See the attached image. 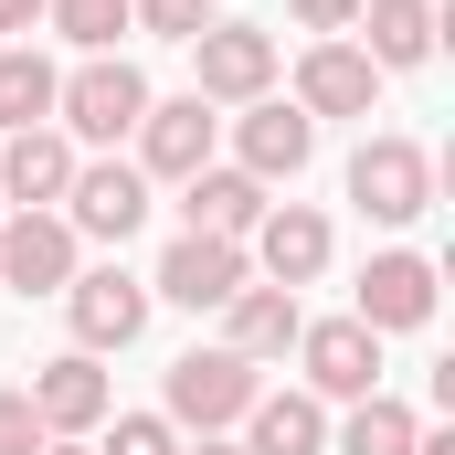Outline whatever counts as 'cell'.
<instances>
[{"mask_svg":"<svg viewBox=\"0 0 455 455\" xmlns=\"http://www.w3.org/2000/svg\"><path fill=\"white\" fill-rule=\"evenodd\" d=\"M371 339H392V329H424L435 318V265L424 254H371L360 265V307H349Z\"/></svg>","mask_w":455,"mask_h":455,"instance_id":"obj_15","label":"cell"},{"mask_svg":"<svg viewBox=\"0 0 455 455\" xmlns=\"http://www.w3.org/2000/svg\"><path fill=\"white\" fill-rule=\"evenodd\" d=\"M265 202H275V191H265L254 170H191V180H180V233H223V243H243V233L265 223Z\"/></svg>","mask_w":455,"mask_h":455,"instance_id":"obj_18","label":"cell"},{"mask_svg":"<svg viewBox=\"0 0 455 455\" xmlns=\"http://www.w3.org/2000/svg\"><path fill=\"white\" fill-rule=\"evenodd\" d=\"M286 11H297V21H307L318 43H339L349 21H360V0H286Z\"/></svg>","mask_w":455,"mask_h":455,"instance_id":"obj_27","label":"cell"},{"mask_svg":"<svg viewBox=\"0 0 455 455\" xmlns=\"http://www.w3.org/2000/svg\"><path fill=\"white\" fill-rule=\"evenodd\" d=\"M349 202H360L371 223H424V212H435V159H424L413 138H360V148H349Z\"/></svg>","mask_w":455,"mask_h":455,"instance_id":"obj_3","label":"cell"},{"mask_svg":"<svg viewBox=\"0 0 455 455\" xmlns=\"http://www.w3.org/2000/svg\"><path fill=\"white\" fill-rule=\"evenodd\" d=\"M180 455H243V445H233V435H191Z\"/></svg>","mask_w":455,"mask_h":455,"instance_id":"obj_30","label":"cell"},{"mask_svg":"<svg viewBox=\"0 0 455 455\" xmlns=\"http://www.w3.org/2000/svg\"><path fill=\"white\" fill-rule=\"evenodd\" d=\"M64 180H75V138H64V127H11V138H0V191H11L21 212H53Z\"/></svg>","mask_w":455,"mask_h":455,"instance_id":"obj_16","label":"cell"},{"mask_svg":"<svg viewBox=\"0 0 455 455\" xmlns=\"http://www.w3.org/2000/svg\"><path fill=\"white\" fill-rule=\"evenodd\" d=\"M254 392H265L254 360H233V349H180L159 413H170V435H233V424L254 413Z\"/></svg>","mask_w":455,"mask_h":455,"instance_id":"obj_2","label":"cell"},{"mask_svg":"<svg viewBox=\"0 0 455 455\" xmlns=\"http://www.w3.org/2000/svg\"><path fill=\"white\" fill-rule=\"evenodd\" d=\"M53 85H64V75H53L32 43H11V53H0V138H11V127H53Z\"/></svg>","mask_w":455,"mask_h":455,"instance_id":"obj_21","label":"cell"},{"mask_svg":"<svg viewBox=\"0 0 455 455\" xmlns=\"http://www.w3.org/2000/svg\"><path fill=\"white\" fill-rule=\"evenodd\" d=\"M0 455H43V413H32V392H0Z\"/></svg>","mask_w":455,"mask_h":455,"instance_id":"obj_26","label":"cell"},{"mask_svg":"<svg viewBox=\"0 0 455 455\" xmlns=\"http://www.w3.org/2000/svg\"><path fill=\"white\" fill-rule=\"evenodd\" d=\"M43 21V0H0V32H32Z\"/></svg>","mask_w":455,"mask_h":455,"instance_id":"obj_28","label":"cell"},{"mask_svg":"<svg viewBox=\"0 0 455 455\" xmlns=\"http://www.w3.org/2000/svg\"><path fill=\"white\" fill-rule=\"evenodd\" d=\"M243 265H254L265 286H318V275H329V212L265 202V223L243 233Z\"/></svg>","mask_w":455,"mask_h":455,"instance_id":"obj_10","label":"cell"},{"mask_svg":"<svg viewBox=\"0 0 455 455\" xmlns=\"http://www.w3.org/2000/svg\"><path fill=\"white\" fill-rule=\"evenodd\" d=\"M297 360H307V392H318V403H360V392H381V339H371L360 318H318V329H297Z\"/></svg>","mask_w":455,"mask_h":455,"instance_id":"obj_11","label":"cell"},{"mask_svg":"<svg viewBox=\"0 0 455 455\" xmlns=\"http://www.w3.org/2000/svg\"><path fill=\"white\" fill-rule=\"evenodd\" d=\"M243 455H329V403L318 392H254Z\"/></svg>","mask_w":455,"mask_h":455,"instance_id":"obj_20","label":"cell"},{"mask_svg":"<svg viewBox=\"0 0 455 455\" xmlns=\"http://www.w3.org/2000/svg\"><path fill=\"white\" fill-rule=\"evenodd\" d=\"M212 138H223V116L202 107V96H148V116H138V180L212 170Z\"/></svg>","mask_w":455,"mask_h":455,"instance_id":"obj_8","label":"cell"},{"mask_svg":"<svg viewBox=\"0 0 455 455\" xmlns=\"http://www.w3.org/2000/svg\"><path fill=\"white\" fill-rule=\"evenodd\" d=\"M148 275H127V265H75V286H64V318H75V349H127L138 329H148Z\"/></svg>","mask_w":455,"mask_h":455,"instance_id":"obj_5","label":"cell"},{"mask_svg":"<svg viewBox=\"0 0 455 455\" xmlns=\"http://www.w3.org/2000/svg\"><path fill=\"white\" fill-rule=\"evenodd\" d=\"M360 53H371V75H413L424 53H435V0H360Z\"/></svg>","mask_w":455,"mask_h":455,"instance_id":"obj_19","label":"cell"},{"mask_svg":"<svg viewBox=\"0 0 455 455\" xmlns=\"http://www.w3.org/2000/svg\"><path fill=\"white\" fill-rule=\"evenodd\" d=\"M413 435H424V424H413V403L360 392V403H349V424L329 435V445H339V455H413Z\"/></svg>","mask_w":455,"mask_h":455,"instance_id":"obj_22","label":"cell"},{"mask_svg":"<svg viewBox=\"0 0 455 455\" xmlns=\"http://www.w3.org/2000/svg\"><path fill=\"white\" fill-rule=\"evenodd\" d=\"M96 455H180V435H170V413H116V424H96Z\"/></svg>","mask_w":455,"mask_h":455,"instance_id":"obj_24","label":"cell"},{"mask_svg":"<svg viewBox=\"0 0 455 455\" xmlns=\"http://www.w3.org/2000/svg\"><path fill=\"white\" fill-rule=\"evenodd\" d=\"M371 96H381V75H371L360 43H307L297 53V107L307 116H371Z\"/></svg>","mask_w":455,"mask_h":455,"instance_id":"obj_17","label":"cell"},{"mask_svg":"<svg viewBox=\"0 0 455 455\" xmlns=\"http://www.w3.org/2000/svg\"><path fill=\"white\" fill-rule=\"evenodd\" d=\"M127 21L159 32V43H202L212 32V0H127Z\"/></svg>","mask_w":455,"mask_h":455,"instance_id":"obj_25","label":"cell"},{"mask_svg":"<svg viewBox=\"0 0 455 455\" xmlns=\"http://www.w3.org/2000/svg\"><path fill=\"white\" fill-rule=\"evenodd\" d=\"M307 329V307H297V286H265V275H243L223 297V349L233 360H286Z\"/></svg>","mask_w":455,"mask_h":455,"instance_id":"obj_14","label":"cell"},{"mask_svg":"<svg viewBox=\"0 0 455 455\" xmlns=\"http://www.w3.org/2000/svg\"><path fill=\"white\" fill-rule=\"evenodd\" d=\"M265 85H275V32L265 21H212L191 43V96L202 107H254Z\"/></svg>","mask_w":455,"mask_h":455,"instance_id":"obj_4","label":"cell"},{"mask_svg":"<svg viewBox=\"0 0 455 455\" xmlns=\"http://www.w3.org/2000/svg\"><path fill=\"white\" fill-rule=\"evenodd\" d=\"M75 243L96 233V243H127V233L148 223V180H138V159H75V180H64V202H53Z\"/></svg>","mask_w":455,"mask_h":455,"instance_id":"obj_6","label":"cell"},{"mask_svg":"<svg viewBox=\"0 0 455 455\" xmlns=\"http://www.w3.org/2000/svg\"><path fill=\"white\" fill-rule=\"evenodd\" d=\"M53 116H64L75 148H116V138H138V116H148V75H138L127 53H85V64L53 85Z\"/></svg>","mask_w":455,"mask_h":455,"instance_id":"obj_1","label":"cell"},{"mask_svg":"<svg viewBox=\"0 0 455 455\" xmlns=\"http://www.w3.org/2000/svg\"><path fill=\"white\" fill-rule=\"evenodd\" d=\"M43 455H96V435H43Z\"/></svg>","mask_w":455,"mask_h":455,"instance_id":"obj_29","label":"cell"},{"mask_svg":"<svg viewBox=\"0 0 455 455\" xmlns=\"http://www.w3.org/2000/svg\"><path fill=\"white\" fill-rule=\"evenodd\" d=\"M254 265H243V243L223 233H180L170 254H159V275H148V297H170V307H191V318H223V297L243 286Z\"/></svg>","mask_w":455,"mask_h":455,"instance_id":"obj_7","label":"cell"},{"mask_svg":"<svg viewBox=\"0 0 455 455\" xmlns=\"http://www.w3.org/2000/svg\"><path fill=\"white\" fill-rule=\"evenodd\" d=\"M32 413H43V435H96V424L116 413V381L96 371V349L43 360V371H32Z\"/></svg>","mask_w":455,"mask_h":455,"instance_id":"obj_13","label":"cell"},{"mask_svg":"<svg viewBox=\"0 0 455 455\" xmlns=\"http://www.w3.org/2000/svg\"><path fill=\"white\" fill-rule=\"evenodd\" d=\"M0 286L64 297V286H75V223H64V212H11V223H0Z\"/></svg>","mask_w":455,"mask_h":455,"instance_id":"obj_12","label":"cell"},{"mask_svg":"<svg viewBox=\"0 0 455 455\" xmlns=\"http://www.w3.org/2000/svg\"><path fill=\"white\" fill-rule=\"evenodd\" d=\"M233 148H243L233 170H254V180L275 191V180H297V170L318 159V116L297 107V96H254V107L233 116Z\"/></svg>","mask_w":455,"mask_h":455,"instance_id":"obj_9","label":"cell"},{"mask_svg":"<svg viewBox=\"0 0 455 455\" xmlns=\"http://www.w3.org/2000/svg\"><path fill=\"white\" fill-rule=\"evenodd\" d=\"M43 21H53L75 53H116V32H138L127 0H43Z\"/></svg>","mask_w":455,"mask_h":455,"instance_id":"obj_23","label":"cell"},{"mask_svg":"<svg viewBox=\"0 0 455 455\" xmlns=\"http://www.w3.org/2000/svg\"><path fill=\"white\" fill-rule=\"evenodd\" d=\"M413 455H455V435H413Z\"/></svg>","mask_w":455,"mask_h":455,"instance_id":"obj_31","label":"cell"}]
</instances>
